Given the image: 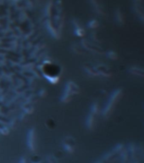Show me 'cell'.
Here are the masks:
<instances>
[{"mask_svg":"<svg viewBox=\"0 0 144 163\" xmlns=\"http://www.w3.org/2000/svg\"><path fill=\"white\" fill-rule=\"evenodd\" d=\"M128 72L137 77L144 78V67L139 65H131L128 68Z\"/></svg>","mask_w":144,"mask_h":163,"instance_id":"cell-3","label":"cell"},{"mask_svg":"<svg viewBox=\"0 0 144 163\" xmlns=\"http://www.w3.org/2000/svg\"><path fill=\"white\" fill-rule=\"evenodd\" d=\"M96 163H103V161H99V162H98Z\"/></svg>","mask_w":144,"mask_h":163,"instance_id":"cell-13","label":"cell"},{"mask_svg":"<svg viewBox=\"0 0 144 163\" xmlns=\"http://www.w3.org/2000/svg\"><path fill=\"white\" fill-rule=\"evenodd\" d=\"M27 142H28V147L30 148V149L31 151H34L35 149H36V147H35V133H34V130H31L29 132Z\"/></svg>","mask_w":144,"mask_h":163,"instance_id":"cell-6","label":"cell"},{"mask_svg":"<svg viewBox=\"0 0 144 163\" xmlns=\"http://www.w3.org/2000/svg\"><path fill=\"white\" fill-rule=\"evenodd\" d=\"M115 20L116 23L119 26H123L125 25V16L122 12V10L120 8L115 9Z\"/></svg>","mask_w":144,"mask_h":163,"instance_id":"cell-4","label":"cell"},{"mask_svg":"<svg viewBox=\"0 0 144 163\" xmlns=\"http://www.w3.org/2000/svg\"><path fill=\"white\" fill-rule=\"evenodd\" d=\"M131 10H132V12L136 15V17L138 19V20L144 25V10L142 7V4L132 3Z\"/></svg>","mask_w":144,"mask_h":163,"instance_id":"cell-2","label":"cell"},{"mask_svg":"<svg viewBox=\"0 0 144 163\" xmlns=\"http://www.w3.org/2000/svg\"><path fill=\"white\" fill-rule=\"evenodd\" d=\"M64 147L65 149V150L69 153L74 152V149H75V141L73 140L72 138H67L65 141H64Z\"/></svg>","mask_w":144,"mask_h":163,"instance_id":"cell-5","label":"cell"},{"mask_svg":"<svg viewBox=\"0 0 144 163\" xmlns=\"http://www.w3.org/2000/svg\"><path fill=\"white\" fill-rule=\"evenodd\" d=\"M122 93H123V90H122V89H115V91L111 93V95H110V97H109V99L107 104H106L104 109H103V117H108L111 114L112 110H113L114 108H115V104H117V101H118V100L120 99V97L122 96Z\"/></svg>","mask_w":144,"mask_h":163,"instance_id":"cell-1","label":"cell"},{"mask_svg":"<svg viewBox=\"0 0 144 163\" xmlns=\"http://www.w3.org/2000/svg\"><path fill=\"white\" fill-rule=\"evenodd\" d=\"M90 3L92 4V6L93 7L94 10L98 14V15H103V10L100 6V4L98 3V0H90Z\"/></svg>","mask_w":144,"mask_h":163,"instance_id":"cell-7","label":"cell"},{"mask_svg":"<svg viewBox=\"0 0 144 163\" xmlns=\"http://www.w3.org/2000/svg\"><path fill=\"white\" fill-rule=\"evenodd\" d=\"M133 3H143V0H131Z\"/></svg>","mask_w":144,"mask_h":163,"instance_id":"cell-11","label":"cell"},{"mask_svg":"<svg viewBox=\"0 0 144 163\" xmlns=\"http://www.w3.org/2000/svg\"><path fill=\"white\" fill-rule=\"evenodd\" d=\"M48 162H49V163H57L55 162V160H54L53 157H51V156L48 158Z\"/></svg>","mask_w":144,"mask_h":163,"instance_id":"cell-10","label":"cell"},{"mask_svg":"<svg viewBox=\"0 0 144 163\" xmlns=\"http://www.w3.org/2000/svg\"><path fill=\"white\" fill-rule=\"evenodd\" d=\"M89 26L91 27V28H97L98 27V22L97 20H92L89 23Z\"/></svg>","mask_w":144,"mask_h":163,"instance_id":"cell-9","label":"cell"},{"mask_svg":"<svg viewBox=\"0 0 144 163\" xmlns=\"http://www.w3.org/2000/svg\"><path fill=\"white\" fill-rule=\"evenodd\" d=\"M20 163H26V159H22V160L20 162Z\"/></svg>","mask_w":144,"mask_h":163,"instance_id":"cell-12","label":"cell"},{"mask_svg":"<svg viewBox=\"0 0 144 163\" xmlns=\"http://www.w3.org/2000/svg\"><path fill=\"white\" fill-rule=\"evenodd\" d=\"M107 56H108L109 59H113V60H115V59H118V55H117V53L115 52V51H109L107 53Z\"/></svg>","mask_w":144,"mask_h":163,"instance_id":"cell-8","label":"cell"}]
</instances>
